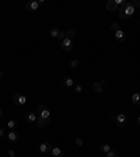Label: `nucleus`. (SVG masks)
Segmentation results:
<instances>
[{"mask_svg":"<svg viewBox=\"0 0 140 157\" xmlns=\"http://www.w3.org/2000/svg\"><path fill=\"white\" fill-rule=\"evenodd\" d=\"M7 126H8L10 129H14V128L17 126V121H16V119H11V121H8Z\"/></svg>","mask_w":140,"mask_h":157,"instance_id":"obj_20","label":"nucleus"},{"mask_svg":"<svg viewBox=\"0 0 140 157\" xmlns=\"http://www.w3.org/2000/svg\"><path fill=\"white\" fill-rule=\"evenodd\" d=\"M133 6H135V8H136V7H139V6H140V0H135V2H133Z\"/></svg>","mask_w":140,"mask_h":157,"instance_id":"obj_25","label":"nucleus"},{"mask_svg":"<svg viewBox=\"0 0 140 157\" xmlns=\"http://www.w3.org/2000/svg\"><path fill=\"white\" fill-rule=\"evenodd\" d=\"M51 149H52V145L51 143H41L39 145V152L41 153H45V154H48L49 152H51Z\"/></svg>","mask_w":140,"mask_h":157,"instance_id":"obj_9","label":"nucleus"},{"mask_svg":"<svg viewBox=\"0 0 140 157\" xmlns=\"http://www.w3.org/2000/svg\"><path fill=\"white\" fill-rule=\"evenodd\" d=\"M107 157H118V153H116L115 150H109L108 153H107Z\"/></svg>","mask_w":140,"mask_h":157,"instance_id":"obj_21","label":"nucleus"},{"mask_svg":"<svg viewBox=\"0 0 140 157\" xmlns=\"http://www.w3.org/2000/svg\"><path fill=\"white\" fill-rule=\"evenodd\" d=\"M132 104H135V105L140 104V93H135L132 96Z\"/></svg>","mask_w":140,"mask_h":157,"instance_id":"obj_17","label":"nucleus"},{"mask_svg":"<svg viewBox=\"0 0 140 157\" xmlns=\"http://www.w3.org/2000/svg\"><path fill=\"white\" fill-rule=\"evenodd\" d=\"M39 6H41L39 2H36V0H34V2H30V3L25 4V8H27V10H30V11H36Z\"/></svg>","mask_w":140,"mask_h":157,"instance_id":"obj_8","label":"nucleus"},{"mask_svg":"<svg viewBox=\"0 0 140 157\" xmlns=\"http://www.w3.org/2000/svg\"><path fill=\"white\" fill-rule=\"evenodd\" d=\"M2 76H3V73H2V70H0V77H2Z\"/></svg>","mask_w":140,"mask_h":157,"instance_id":"obj_30","label":"nucleus"},{"mask_svg":"<svg viewBox=\"0 0 140 157\" xmlns=\"http://www.w3.org/2000/svg\"><path fill=\"white\" fill-rule=\"evenodd\" d=\"M105 84V81H100V83H94V91H95V93H101V91H102V86Z\"/></svg>","mask_w":140,"mask_h":157,"instance_id":"obj_16","label":"nucleus"},{"mask_svg":"<svg viewBox=\"0 0 140 157\" xmlns=\"http://www.w3.org/2000/svg\"><path fill=\"white\" fill-rule=\"evenodd\" d=\"M115 34V39L118 41V42H123L125 39H126V34H125L122 30H118L116 32H114Z\"/></svg>","mask_w":140,"mask_h":157,"instance_id":"obj_11","label":"nucleus"},{"mask_svg":"<svg viewBox=\"0 0 140 157\" xmlns=\"http://www.w3.org/2000/svg\"><path fill=\"white\" fill-rule=\"evenodd\" d=\"M2 117H3V112H2V109H0V119H2Z\"/></svg>","mask_w":140,"mask_h":157,"instance_id":"obj_29","label":"nucleus"},{"mask_svg":"<svg viewBox=\"0 0 140 157\" xmlns=\"http://www.w3.org/2000/svg\"><path fill=\"white\" fill-rule=\"evenodd\" d=\"M72 68H77V66H79V64H80V62L77 61V59H74V61H72Z\"/></svg>","mask_w":140,"mask_h":157,"instance_id":"obj_24","label":"nucleus"},{"mask_svg":"<svg viewBox=\"0 0 140 157\" xmlns=\"http://www.w3.org/2000/svg\"><path fill=\"white\" fill-rule=\"evenodd\" d=\"M100 150H101V152H102V153H105V154H107V153H108V152H109V150H111V146H109L108 143H102V145L100 146Z\"/></svg>","mask_w":140,"mask_h":157,"instance_id":"obj_18","label":"nucleus"},{"mask_svg":"<svg viewBox=\"0 0 140 157\" xmlns=\"http://www.w3.org/2000/svg\"><path fill=\"white\" fill-rule=\"evenodd\" d=\"M115 122H116V125L119 126V128H125V126L128 125V118H126L125 114L119 112V114H116L115 115Z\"/></svg>","mask_w":140,"mask_h":157,"instance_id":"obj_2","label":"nucleus"},{"mask_svg":"<svg viewBox=\"0 0 140 157\" xmlns=\"http://www.w3.org/2000/svg\"><path fill=\"white\" fill-rule=\"evenodd\" d=\"M4 136V130H3V128H0V137H3Z\"/></svg>","mask_w":140,"mask_h":157,"instance_id":"obj_27","label":"nucleus"},{"mask_svg":"<svg viewBox=\"0 0 140 157\" xmlns=\"http://www.w3.org/2000/svg\"><path fill=\"white\" fill-rule=\"evenodd\" d=\"M38 117L42 118V119H48L49 121V117H51V112H49V109L45 107V105H39L38 107Z\"/></svg>","mask_w":140,"mask_h":157,"instance_id":"obj_4","label":"nucleus"},{"mask_svg":"<svg viewBox=\"0 0 140 157\" xmlns=\"http://www.w3.org/2000/svg\"><path fill=\"white\" fill-rule=\"evenodd\" d=\"M74 91H76L77 94L81 93V91H83V87H81V86H74Z\"/></svg>","mask_w":140,"mask_h":157,"instance_id":"obj_23","label":"nucleus"},{"mask_svg":"<svg viewBox=\"0 0 140 157\" xmlns=\"http://www.w3.org/2000/svg\"><path fill=\"white\" fill-rule=\"evenodd\" d=\"M7 137H8V140L10 142H17L18 140V133L14 132V130H11V132L7 135Z\"/></svg>","mask_w":140,"mask_h":157,"instance_id":"obj_15","label":"nucleus"},{"mask_svg":"<svg viewBox=\"0 0 140 157\" xmlns=\"http://www.w3.org/2000/svg\"><path fill=\"white\" fill-rule=\"evenodd\" d=\"M63 84L66 86V87H69V89H72V87H74V80H73L70 76H64L63 77Z\"/></svg>","mask_w":140,"mask_h":157,"instance_id":"obj_13","label":"nucleus"},{"mask_svg":"<svg viewBox=\"0 0 140 157\" xmlns=\"http://www.w3.org/2000/svg\"><path fill=\"white\" fill-rule=\"evenodd\" d=\"M13 102H14V105H17V107H21V105H24L25 102H27V97H25L24 94L17 93L13 96Z\"/></svg>","mask_w":140,"mask_h":157,"instance_id":"obj_3","label":"nucleus"},{"mask_svg":"<svg viewBox=\"0 0 140 157\" xmlns=\"http://www.w3.org/2000/svg\"><path fill=\"white\" fill-rule=\"evenodd\" d=\"M74 35H76V31H74V30H67V31H66V38H69V39L74 38Z\"/></svg>","mask_w":140,"mask_h":157,"instance_id":"obj_19","label":"nucleus"},{"mask_svg":"<svg viewBox=\"0 0 140 157\" xmlns=\"http://www.w3.org/2000/svg\"><path fill=\"white\" fill-rule=\"evenodd\" d=\"M76 143H77V145H79V146H83V140H81V139H77V140H76Z\"/></svg>","mask_w":140,"mask_h":157,"instance_id":"obj_26","label":"nucleus"},{"mask_svg":"<svg viewBox=\"0 0 140 157\" xmlns=\"http://www.w3.org/2000/svg\"><path fill=\"white\" fill-rule=\"evenodd\" d=\"M49 124L48 119H42V118H36V125H38V128H45V126Z\"/></svg>","mask_w":140,"mask_h":157,"instance_id":"obj_14","label":"nucleus"},{"mask_svg":"<svg viewBox=\"0 0 140 157\" xmlns=\"http://www.w3.org/2000/svg\"><path fill=\"white\" fill-rule=\"evenodd\" d=\"M62 49L63 51H66V52H70L73 49V42L72 39H69V38H64L63 41H62Z\"/></svg>","mask_w":140,"mask_h":157,"instance_id":"obj_6","label":"nucleus"},{"mask_svg":"<svg viewBox=\"0 0 140 157\" xmlns=\"http://www.w3.org/2000/svg\"><path fill=\"white\" fill-rule=\"evenodd\" d=\"M51 156L52 157H63V150L60 149V147H58V146H52V149H51Z\"/></svg>","mask_w":140,"mask_h":157,"instance_id":"obj_7","label":"nucleus"},{"mask_svg":"<svg viewBox=\"0 0 140 157\" xmlns=\"http://www.w3.org/2000/svg\"><path fill=\"white\" fill-rule=\"evenodd\" d=\"M49 34H51V36H52V38H56V39H60V41H63L64 38H66V32L60 31L59 28H52Z\"/></svg>","mask_w":140,"mask_h":157,"instance_id":"obj_5","label":"nucleus"},{"mask_svg":"<svg viewBox=\"0 0 140 157\" xmlns=\"http://www.w3.org/2000/svg\"><path fill=\"white\" fill-rule=\"evenodd\" d=\"M36 118H38V115L35 112H32V111L25 114V121L27 122H36Z\"/></svg>","mask_w":140,"mask_h":157,"instance_id":"obj_12","label":"nucleus"},{"mask_svg":"<svg viewBox=\"0 0 140 157\" xmlns=\"http://www.w3.org/2000/svg\"><path fill=\"white\" fill-rule=\"evenodd\" d=\"M137 124H139V125H140V115H139V117H137Z\"/></svg>","mask_w":140,"mask_h":157,"instance_id":"obj_28","label":"nucleus"},{"mask_svg":"<svg viewBox=\"0 0 140 157\" xmlns=\"http://www.w3.org/2000/svg\"><path fill=\"white\" fill-rule=\"evenodd\" d=\"M111 30H112L114 32H116L118 30H120V28H119V24H116V23H114V24L111 25Z\"/></svg>","mask_w":140,"mask_h":157,"instance_id":"obj_22","label":"nucleus"},{"mask_svg":"<svg viewBox=\"0 0 140 157\" xmlns=\"http://www.w3.org/2000/svg\"><path fill=\"white\" fill-rule=\"evenodd\" d=\"M119 8V4L116 3V0H109L108 3H107V10L108 11H115Z\"/></svg>","mask_w":140,"mask_h":157,"instance_id":"obj_10","label":"nucleus"},{"mask_svg":"<svg viewBox=\"0 0 140 157\" xmlns=\"http://www.w3.org/2000/svg\"><path fill=\"white\" fill-rule=\"evenodd\" d=\"M135 11H136V8H135V6H133L130 2H125V3L119 7V16H120V18H123V20L130 18V17L135 14Z\"/></svg>","mask_w":140,"mask_h":157,"instance_id":"obj_1","label":"nucleus"}]
</instances>
